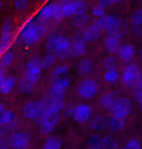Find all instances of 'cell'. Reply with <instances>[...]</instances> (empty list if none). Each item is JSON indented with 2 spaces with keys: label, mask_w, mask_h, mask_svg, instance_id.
<instances>
[{
  "label": "cell",
  "mask_w": 142,
  "mask_h": 149,
  "mask_svg": "<svg viewBox=\"0 0 142 149\" xmlns=\"http://www.w3.org/2000/svg\"><path fill=\"white\" fill-rule=\"evenodd\" d=\"M46 49L59 59H66L72 54V42L62 34H51L46 39Z\"/></svg>",
  "instance_id": "6da1fadb"
},
{
  "label": "cell",
  "mask_w": 142,
  "mask_h": 149,
  "mask_svg": "<svg viewBox=\"0 0 142 149\" xmlns=\"http://www.w3.org/2000/svg\"><path fill=\"white\" fill-rule=\"evenodd\" d=\"M46 32V25L42 22H36L35 19H29L22 25L19 39L25 45H34Z\"/></svg>",
  "instance_id": "7a4b0ae2"
},
{
  "label": "cell",
  "mask_w": 142,
  "mask_h": 149,
  "mask_svg": "<svg viewBox=\"0 0 142 149\" xmlns=\"http://www.w3.org/2000/svg\"><path fill=\"white\" fill-rule=\"evenodd\" d=\"M39 119L40 132L43 135H50L57 125L59 119H60V115H59V111H56L54 109H50L49 107H46Z\"/></svg>",
  "instance_id": "3957f363"
},
{
  "label": "cell",
  "mask_w": 142,
  "mask_h": 149,
  "mask_svg": "<svg viewBox=\"0 0 142 149\" xmlns=\"http://www.w3.org/2000/svg\"><path fill=\"white\" fill-rule=\"evenodd\" d=\"M70 86V79L66 74L53 79L51 81L49 90L50 99H59L64 100L65 93Z\"/></svg>",
  "instance_id": "277c9868"
},
{
  "label": "cell",
  "mask_w": 142,
  "mask_h": 149,
  "mask_svg": "<svg viewBox=\"0 0 142 149\" xmlns=\"http://www.w3.org/2000/svg\"><path fill=\"white\" fill-rule=\"evenodd\" d=\"M100 90V86L98 82L94 79H84L78 83L76 86V93L81 97L82 99L90 100L97 96Z\"/></svg>",
  "instance_id": "5b68a950"
},
{
  "label": "cell",
  "mask_w": 142,
  "mask_h": 149,
  "mask_svg": "<svg viewBox=\"0 0 142 149\" xmlns=\"http://www.w3.org/2000/svg\"><path fill=\"white\" fill-rule=\"evenodd\" d=\"M132 103L131 99H129L128 97L122 96L116 99L113 106L111 107L110 112L111 115L115 116V117L125 119L132 112Z\"/></svg>",
  "instance_id": "8992f818"
},
{
  "label": "cell",
  "mask_w": 142,
  "mask_h": 149,
  "mask_svg": "<svg viewBox=\"0 0 142 149\" xmlns=\"http://www.w3.org/2000/svg\"><path fill=\"white\" fill-rule=\"evenodd\" d=\"M12 29L13 22L11 17H5L1 26V36H0V57L4 53L12 43Z\"/></svg>",
  "instance_id": "52a82bcc"
},
{
  "label": "cell",
  "mask_w": 142,
  "mask_h": 149,
  "mask_svg": "<svg viewBox=\"0 0 142 149\" xmlns=\"http://www.w3.org/2000/svg\"><path fill=\"white\" fill-rule=\"evenodd\" d=\"M39 17L44 20L52 19L54 22H59L63 19V14L61 10V4L59 3H49L45 5L39 11Z\"/></svg>",
  "instance_id": "ba28073f"
},
{
  "label": "cell",
  "mask_w": 142,
  "mask_h": 149,
  "mask_svg": "<svg viewBox=\"0 0 142 149\" xmlns=\"http://www.w3.org/2000/svg\"><path fill=\"white\" fill-rule=\"evenodd\" d=\"M142 74L139 67L135 64H130L123 69L121 74V82L126 86L135 85L137 79Z\"/></svg>",
  "instance_id": "9c48e42d"
},
{
  "label": "cell",
  "mask_w": 142,
  "mask_h": 149,
  "mask_svg": "<svg viewBox=\"0 0 142 149\" xmlns=\"http://www.w3.org/2000/svg\"><path fill=\"white\" fill-rule=\"evenodd\" d=\"M61 10L63 17H67L72 15L84 14L87 10V5L84 0H71L66 4L61 5Z\"/></svg>",
  "instance_id": "30bf717a"
},
{
  "label": "cell",
  "mask_w": 142,
  "mask_h": 149,
  "mask_svg": "<svg viewBox=\"0 0 142 149\" xmlns=\"http://www.w3.org/2000/svg\"><path fill=\"white\" fill-rule=\"evenodd\" d=\"M42 73V68L40 65V59L38 57H32L26 64L24 77L32 83L39 81Z\"/></svg>",
  "instance_id": "8fae6325"
},
{
  "label": "cell",
  "mask_w": 142,
  "mask_h": 149,
  "mask_svg": "<svg viewBox=\"0 0 142 149\" xmlns=\"http://www.w3.org/2000/svg\"><path fill=\"white\" fill-rule=\"evenodd\" d=\"M45 109V106L39 101H30L26 103L22 108V115L29 120H35L39 118Z\"/></svg>",
  "instance_id": "7c38bea8"
},
{
  "label": "cell",
  "mask_w": 142,
  "mask_h": 149,
  "mask_svg": "<svg viewBox=\"0 0 142 149\" xmlns=\"http://www.w3.org/2000/svg\"><path fill=\"white\" fill-rule=\"evenodd\" d=\"M95 23L99 26L100 29H103V31L112 32L115 30H119L121 22L120 19L113 15H103V17H99Z\"/></svg>",
  "instance_id": "4fadbf2b"
},
{
  "label": "cell",
  "mask_w": 142,
  "mask_h": 149,
  "mask_svg": "<svg viewBox=\"0 0 142 149\" xmlns=\"http://www.w3.org/2000/svg\"><path fill=\"white\" fill-rule=\"evenodd\" d=\"M92 108L89 105H87V104H79V105L76 106L73 108L72 117L76 123L83 124L90 120V118L92 117Z\"/></svg>",
  "instance_id": "5bb4252c"
},
{
  "label": "cell",
  "mask_w": 142,
  "mask_h": 149,
  "mask_svg": "<svg viewBox=\"0 0 142 149\" xmlns=\"http://www.w3.org/2000/svg\"><path fill=\"white\" fill-rule=\"evenodd\" d=\"M30 136L26 132H16L10 135L8 141L13 149H28Z\"/></svg>",
  "instance_id": "9a60e30c"
},
{
  "label": "cell",
  "mask_w": 142,
  "mask_h": 149,
  "mask_svg": "<svg viewBox=\"0 0 142 149\" xmlns=\"http://www.w3.org/2000/svg\"><path fill=\"white\" fill-rule=\"evenodd\" d=\"M122 38V32L115 30L108 32V35L105 39V49L109 53L117 52L120 47V41Z\"/></svg>",
  "instance_id": "2e32d148"
},
{
  "label": "cell",
  "mask_w": 142,
  "mask_h": 149,
  "mask_svg": "<svg viewBox=\"0 0 142 149\" xmlns=\"http://www.w3.org/2000/svg\"><path fill=\"white\" fill-rule=\"evenodd\" d=\"M126 121L124 118H118L113 115H110L106 118V128L110 133H118L124 129Z\"/></svg>",
  "instance_id": "e0dca14e"
},
{
  "label": "cell",
  "mask_w": 142,
  "mask_h": 149,
  "mask_svg": "<svg viewBox=\"0 0 142 149\" xmlns=\"http://www.w3.org/2000/svg\"><path fill=\"white\" fill-rule=\"evenodd\" d=\"M118 57L123 61H130L131 59L134 57L136 50L135 47L131 44H124L120 46L118 49Z\"/></svg>",
  "instance_id": "ac0fdd59"
},
{
  "label": "cell",
  "mask_w": 142,
  "mask_h": 149,
  "mask_svg": "<svg viewBox=\"0 0 142 149\" xmlns=\"http://www.w3.org/2000/svg\"><path fill=\"white\" fill-rule=\"evenodd\" d=\"M100 35V28L96 23H92L88 27H86L83 31V39L85 42H95L99 38Z\"/></svg>",
  "instance_id": "d6986e66"
},
{
  "label": "cell",
  "mask_w": 142,
  "mask_h": 149,
  "mask_svg": "<svg viewBox=\"0 0 142 149\" xmlns=\"http://www.w3.org/2000/svg\"><path fill=\"white\" fill-rule=\"evenodd\" d=\"M86 53V44L84 39L76 38L72 43V54L75 56H83Z\"/></svg>",
  "instance_id": "ffe728a7"
},
{
  "label": "cell",
  "mask_w": 142,
  "mask_h": 149,
  "mask_svg": "<svg viewBox=\"0 0 142 149\" xmlns=\"http://www.w3.org/2000/svg\"><path fill=\"white\" fill-rule=\"evenodd\" d=\"M116 99L117 96L114 92H106L100 98V106L105 109H110Z\"/></svg>",
  "instance_id": "44dd1931"
},
{
  "label": "cell",
  "mask_w": 142,
  "mask_h": 149,
  "mask_svg": "<svg viewBox=\"0 0 142 149\" xmlns=\"http://www.w3.org/2000/svg\"><path fill=\"white\" fill-rule=\"evenodd\" d=\"M89 126L93 131H103L106 127V119L103 115H95L90 118Z\"/></svg>",
  "instance_id": "7402d4cb"
},
{
  "label": "cell",
  "mask_w": 142,
  "mask_h": 149,
  "mask_svg": "<svg viewBox=\"0 0 142 149\" xmlns=\"http://www.w3.org/2000/svg\"><path fill=\"white\" fill-rule=\"evenodd\" d=\"M93 70V65L89 59H82L78 63L76 71L78 74L80 76H88L90 74Z\"/></svg>",
  "instance_id": "603a6c76"
},
{
  "label": "cell",
  "mask_w": 142,
  "mask_h": 149,
  "mask_svg": "<svg viewBox=\"0 0 142 149\" xmlns=\"http://www.w3.org/2000/svg\"><path fill=\"white\" fill-rule=\"evenodd\" d=\"M15 84H16V80L12 76L6 77L0 85V93L3 95L9 94L10 92H12V90L15 87Z\"/></svg>",
  "instance_id": "cb8c5ba5"
},
{
  "label": "cell",
  "mask_w": 142,
  "mask_h": 149,
  "mask_svg": "<svg viewBox=\"0 0 142 149\" xmlns=\"http://www.w3.org/2000/svg\"><path fill=\"white\" fill-rule=\"evenodd\" d=\"M62 146L61 139L57 136H49L46 139L42 149H60Z\"/></svg>",
  "instance_id": "d4e9b609"
},
{
  "label": "cell",
  "mask_w": 142,
  "mask_h": 149,
  "mask_svg": "<svg viewBox=\"0 0 142 149\" xmlns=\"http://www.w3.org/2000/svg\"><path fill=\"white\" fill-rule=\"evenodd\" d=\"M88 19H89V17H88V16L85 13L80 15H75V17L73 19V25L76 28L85 27L88 22Z\"/></svg>",
  "instance_id": "484cf974"
},
{
  "label": "cell",
  "mask_w": 142,
  "mask_h": 149,
  "mask_svg": "<svg viewBox=\"0 0 142 149\" xmlns=\"http://www.w3.org/2000/svg\"><path fill=\"white\" fill-rule=\"evenodd\" d=\"M15 119V113L12 111L4 109L0 113V126H5V125L11 124Z\"/></svg>",
  "instance_id": "4316f807"
},
{
  "label": "cell",
  "mask_w": 142,
  "mask_h": 149,
  "mask_svg": "<svg viewBox=\"0 0 142 149\" xmlns=\"http://www.w3.org/2000/svg\"><path fill=\"white\" fill-rule=\"evenodd\" d=\"M117 143L114 136L106 135L102 139V149H115L117 147Z\"/></svg>",
  "instance_id": "83f0119b"
},
{
  "label": "cell",
  "mask_w": 142,
  "mask_h": 149,
  "mask_svg": "<svg viewBox=\"0 0 142 149\" xmlns=\"http://www.w3.org/2000/svg\"><path fill=\"white\" fill-rule=\"evenodd\" d=\"M14 60V53L11 50H6L0 57V67L1 68H7L12 64Z\"/></svg>",
  "instance_id": "f1b7e54d"
},
{
  "label": "cell",
  "mask_w": 142,
  "mask_h": 149,
  "mask_svg": "<svg viewBox=\"0 0 142 149\" xmlns=\"http://www.w3.org/2000/svg\"><path fill=\"white\" fill-rule=\"evenodd\" d=\"M56 56L53 53H48V54L45 55L42 58V60H40V65L42 70H47L48 68H50L53 65V63L55 62Z\"/></svg>",
  "instance_id": "f546056e"
},
{
  "label": "cell",
  "mask_w": 142,
  "mask_h": 149,
  "mask_svg": "<svg viewBox=\"0 0 142 149\" xmlns=\"http://www.w3.org/2000/svg\"><path fill=\"white\" fill-rule=\"evenodd\" d=\"M19 90L23 92V93H30L34 90V83L30 82L29 80L24 79H20L19 82Z\"/></svg>",
  "instance_id": "4dcf8cb0"
},
{
  "label": "cell",
  "mask_w": 142,
  "mask_h": 149,
  "mask_svg": "<svg viewBox=\"0 0 142 149\" xmlns=\"http://www.w3.org/2000/svg\"><path fill=\"white\" fill-rule=\"evenodd\" d=\"M88 146L91 149H102V139L99 135L94 134L88 139Z\"/></svg>",
  "instance_id": "1f68e13d"
},
{
  "label": "cell",
  "mask_w": 142,
  "mask_h": 149,
  "mask_svg": "<svg viewBox=\"0 0 142 149\" xmlns=\"http://www.w3.org/2000/svg\"><path fill=\"white\" fill-rule=\"evenodd\" d=\"M118 72L116 69H109L106 70V72L103 76L105 81L107 83H115L118 80Z\"/></svg>",
  "instance_id": "d6a6232c"
},
{
  "label": "cell",
  "mask_w": 142,
  "mask_h": 149,
  "mask_svg": "<svg viewBox=\"0 0 142 149\" xmlns=\"http://www.w3.org/2000/svg\"><path fill=\"white\" fill-rule=\"evenodd\" d=\"M132 23L134 26V28H139V26L142 24V9H138L132 14Z\"/></svg>",
  "instance_id": "836d02e7"
},
{
  "label": "cell",
  "mask_w": 142,
  "mask_h": 149,
  "mask_svg": "<svg viewBox=\"0 0 142 149\" xmlns=\"http://www.w3.org/2000/svg\"><path fill=\"white\" fill-rule=\"evenodd\" d=\"M50 109H54L56 111L60 112L62 109H64L65 108V103L64 100H59V99H50V102L48 104V106Z\"/></svg>",
  "instance_id": "e575fe53"
},
{
  "label": "cell",
  "mask_w": 142,
  "mask_h": 149,
  "mask_svg": "<svg viewBox=\"0 0 142 149\" xmlns=\"http://www.w3.org/2000/svg\"><path fill=\"white\" fill-rule=\"evenodd\" d=\"M67 72H68L67 65H59L58 67H56L55 69L52 71L50 77H51V79H56V77H58L63 76V74H65Z\"/></svg>",
  "instance_id": "d590c367"
},
{
  "label": "cell",
  "mask_w": 142,
  "mask_h": 149,
  "mask_svg": "<svg viewBox=\"0 0 142 149\" xmlns=\"http://www.w3.org/2000/svg\"><path fill=\"white\" fill-rule=\"evenodd\" d=\"M117 66V60L114 56H106L103 60V67L106 70L109 69H115Z\"/></svg>",
  "instance_id": "8d00e7d4"
},
{
  "label": "cell",
  "mask_w": 142,
  "mask_h": 149,
  "mask_svg": "<svg viewBox=\"0 0 142 149\" xmlns=\"http://www.w3.org/2000/svg\"><path fill=\"white\" fill-rule=\"evenodd\" d=\"M105 5L100 2V4L95 5L92 8V15L94 17H100L105 15Z\"/></svg>",
  "instance_id": "74e56055"
},
{
  "label": "cell",
  "mask_w": 142,
  "mask_h": 149,
  "mask_svg": "<svg viewBox=\"0 0 142 149\" xmlns=\"http://www.w3.org/2000/svg\"><path fill=\"white\" fill-rule=\"evenodd\" d=\"M132 96H134V99L135 100V102H136L138 108H139V109L142 111V89L140 88L135 89L134 91V93H132Z\"/></svg>",
  "instance_id": "f35d334b"
},
{
  "label": "cell",
  "mask_w": 142,
  "mask_h": 149,
  "mask_svg": "<svg viewBox=\"0 0 142 149\" xmlns=\"http://www.w3.org/2000/svg\"><path fill=\"white\" fill-rule=\"evenodd\" d=\"M14 7L17 11H23L27 8L28 0H13Z\"/></svg>",
  "instance_id": "ab89813d"
},
{
  "label": "cell",
  "mask_w": 142,
  "mask_h": 149,
  "mask_svg": "<svg viewBox=\"0 0 142 149\" xmlns=\"http://www.w3.org/2000/svg\"><path fill=\"white\" fill-rule=\"evenodd\" d=\"M123 149H141V144L137 139H130V141L127 142L125 146L123 147Z\"/></svg>",
  "instance_id": "60d3db41"
},
{
  "label": "cell",
  "mask_w": 142,
  "mask_h": 149,
  "mask_svg": "<svg viewBox=\"0 0 142 149\" xmlns=\"http://www.w3.org/2000/svg\"><path fill=\"white\" fill-rule=\"evenodd\" d=\"M10 147V143H9L8 141L0 138V149H9Z\"/></svg>",
  "instance_id": "b9f144b4"
},
{
  "label": "cell",
  "mask_w": 142,
  "mask_h": 149,
  "mask_svg": "<svg viewBox=\"0 0 142 149\" xmlns=\"http://www.w3.org/2000/svg\"><path fill=\"white\" fill-rule=\"evenodd\" d=\"M73 108H75V107H67V108H64L65 114L67 116H69V117H72L73 112Z\"/></svg>",
  "instance_id": "7bdbcfd3"
},
{
  "label": "cell",
  "mask_w": 142,
  "mask_h": 149,
  "mask_svg": "<svg viewBox=\"0 0 142 149\" xmlns=\"http://www.w3.org/2000/svg\"><path fill=\"white\" fill-rule=\"evenodd\" d=\"M122 0H105V2H102L105 5H112V4H117V3L121 2Z\"/></svg>",
  "instance_id": "ee69618b"
},
{
  "label": "cell",
  "mask_w": 142,
  "mask_h": 149,
  "mask_svg": "<svg viewBox=\"0 0 142 149\" xmlns=\"http://www.w3.org/2000/svg\"><path fill=\"white\" fill-rule=\"evenodd\" d=\"M4 79H5V70H4V68L0 67V85H1V83Z\"/></svg>",
  "instance_id": "f6af8a7d"
},
{
  "label": "cell",
  "mask_w": 142,
  "mask_h": 149,
  "mask_svg": "<svg viewBox=\"0 0 142 149\" xmlns=\"http://www.w3.org/2000/svg\"><path fill=\"white\" fill-rule=\"evenodd\" d=\"M135 86H136L137 88H140L142 89V74L139 77V79H137L136 83H135Z\"/></svg>",
  "instance_id": "bcb514c9"
},
{
  "label": "cell",
  "mask_w": 142,
  "mask_h": 149,
  "mask_svg": "<svg viewBox=\"0 0 142 149\" xmlns=\"http://www.w3.org/2000/svg\"><path fill=\"white\" fill-rule=\"evenodd\" d=\"M4 106H3V104L2 103H0V113H1L3 111H4Z\"/></svg>",
  "instance_id": "7dc6e473"
},
{
  "label": "cell",
  "mask_w": 142,
  "mask_h": 149,
  "mask_svg": "<svg viewBox=\"0 0 142 149\" xmlns=\"http://www.w3.org/2000/svg\"><path fill=\"white\" fill-rule=\"evenodd\" d=\"M139 58H140V60H142V47L139 50Z\"/></svg>",
  "instance_id": "c3c4849f"
},
{
  "label": "cell",
  "mask_w": 142,
  "mask_h": 149,
  "mask_svg": "<svg viewBox=\"0 0 142 149\" xmlns=\"http://www.w3.org/2000/svg\"><path fill=\"white\" fill-rule=\"evenodd\" d=\"M138 32H139L140 34H142V24L139 26V28H138Z\"/></svg>",
  "instance_id": "681fc988"
},
{
  "label": "cell",
  "mask_w": 142,
  "mask_h": 149,
  "mask_svg": "<svg viewBox=\"0 0 142 149\" xmlns=\"http://www.w3.org/2000/svg\"><path fill=\"white\" fill-rule=\"evenodd\" d=\"M2 8H3V2L2 0H0V11L2 10Z\"/></svg>",
  "instance_id": "f907efd6"
},
{
  "label": "cell",
  "mask_w": 142,
  "mask_h": 149,
  "mask_svg": "<svg viewBox=\"0 0 142 149\" xmlns=\"http://www.w3.org/2000/svg\"><path fill=\"white\" fill-rule=\"evenodd\" d=\"M81 149H91V148L88 146V147H83V148H81Z\"/></svg>",
  "instance_id": "816d5d0a"
},
{
  "label": "cell",
  "mask_w": 142,
  "mask_h": 149,
  "mask_svg": "<svg viewBox=\"0 0 142 149\" xmlns=\"http://www.w3.org/2000/svg\"><path fill=\"white\" fill-rule=\"evenodd\" d=\"M97 1H100V2H105V0H97Z\"/></svg>",
  "instance_id": "f5cc1de1"
},
{
  "label": "cell",
  "mask_w": 142,
  "mask_h": 149,
  "mask_svg": "<svg viewBox=\"0 0 142 149\" xmlns=\"http://www.w3.org/2000/svg\"><path fill=\"white\" fill-rule=\"evenodd\" d=\"M115 149H123V148H118V147H116V148H115Z\"/></svg>",
  "instance_id": "db71d44e"
}]
</instances>
